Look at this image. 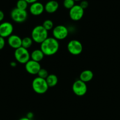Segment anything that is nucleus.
<instances>
[{"instance_id":"nucleus-1","label":"nucleus","mask_w":120,"mask_h":120,"mask_svg":"<svg viewBox=\"0 0 120 120\" xmlns=\"http://www.w3.org/2000/svg\"><path fill=\"white\" fill-rule=\"evenodd\" d=\"M60 48L58 41L54 37H48L41 44L40 49L45 55L51 56L56 54Z\"/></svg>"},{"instance_id":"nucleus-2","label":"nucleus","mask_w":120,"mask_h":120,"mask_svg":"<svg viewBox=\"0 0 120 120\" xmlns=\"http://www.w3.org/2000/svg\"><path fill=\"white\" fill-rule=\"evenodd\" d=\"M48 37V32L42 25L35 26L31 32V38L33 41L41 44Z\"/></svg>"},{"instance_id":"nucleus-3","label":"nucleus","mask_w":120,"mask_h":120,"mask_svg":"<svg viewBox=\"0 0 120 120\" xmlns=\"http://www.w3.org/2000/svg\"><path fill=\"white\" fill-rule=\"evenodd\" d=\"M32 88L34 91L38 94H44L48 91L49 86L45 79L37 77L32 82Z\"/></svg>"},{"instance_id":"nucleus-4","label":"nucleus","mask_w":120,"mask_h":120,"mask_svg":"<svg viewBox=\"0 0 120 120\" xmlns=\"http://www.w3.org/2000/svg\"><path fill=\"white\" fill-rule=\"evenodd\" d=\"M14 57L18 63L22 64H25L31 59L28 49L22 47L15 49Z\"/></svg>"},{"instance_id":"nucleus-5","label":"nucleus","mask_w":120,"mask_h":120,"mask_svg":"<svg viewBox=\"0 0 120 120\" xmlns=\"http://www.w3.org/2000/svg\"><path fill=\"white\" fill-rule=\"evenodd\" d=\"M10 16L13 21L17 23H22L27 19L28 12L26 10H22L16 7L11 11Z\"/></svg>"},{"instance_id":"nucleus-6","label":"nucleus","mask_w":120,"mask_h":120,"mask_svg":"<svg viewBox=\"0 0 120 120\" xmlns=\"http://www.w3.org/2000/svg\"><path fill=\"white\" fill-rule=\"evenodd\" d=\"M69 34L67 28L63 25H58L54 27L52 30L53 37L56 40H63L66 38Z\"/></svg>"},{"instance_id":"nucleus-7","label":"nucleus","mask_w":120,"mask_h":120,"mask_svg":"<svg viewBox=\"0 0 120 120\" xmlns=\"http://www.w3.org/2000/svg\"><path fill=\"white\" fill-rule=\"evenodd\" d=\"M72 90L74 94L77 96H84L87 92V85L86 83L81 79H77L72 84Z\"/></svg>"},{"instance_id":"nucleus-8","label":"nucleus","mask_w":120,"mask_h":120,"mask_svg":"<svg viewBox=\"0 0 120 120\" xmlns=\"http://www.w3.org/2000/svg\"><path fill=\"white\" fill-rule=\"evenodd\" d=\"M67 49L72 55H78L82 52L83 46L79 41L77 40H72L68 43Z\"/></svg>"},{"instance_id":"nucleus-9","label":"nucleus","mask_w":120,"mask_h":120,"mask_svg":"<svg viewBox=\"0 0 120 120\" xmlns=\"http://www.w3.org/2000/svg\"><path fill=\"white\" fill-rule=\"evenodd\" d=\"M84 14V10L79 5H75L69 11L70 18L74 21H78L82 18Z\"/></svg>"},{"instance_id":"nucleus-10","label":"nucleus","mask_w":120,"mask_h":120,"mask_svg":"<svg viewBox=\"0 0 120 120\" xmlns=\"http://www.w3.org/2000/svg\"><path fill=\"white\" fill-rule=\"evenodd\" d=\"M14 26L10 22H3L0 24V37L8 38L12 34Z\"/></svg>"},{"instance_id":"nucleus-11","label":"nucleus","mask_w":120,"mask_h":120,"mask_svg":"<svg viewBox=\"0 0 120 120\" xmlns=\"http://www.w3.org/2000/svg\"><path fill=\"white\" fill-rule=\"evenodd\" d=\"M41 66L40 63L30 60L25 64V69L26 72L30 74L36 75L39 72Z\"/></svg>"},{"instance_id":"nucleus-12","label":"nucleus","mask_w":120,"mask_h":120,"mask_svg":"<svg viewBox=\"0 0 120 120\" xmlns=\"http://www.w3.org/2000/svg\"><path fill=\"white\" fill-rule=\"evenodd\" d=\"M29 10H30V13L33 15H40L45 11L44 5L40 2H35L31 4Z\"/></svg>"},{"instance_id":"nucleus-13","label":"nucleus","mask_w":120,"mask_h":120,"mask_svg":"<svg viewBox=\"0 0 120 120\" xmlns=\"http://www.w3.org/2000/svg\"><path fill=\"white\" fill-rule=\"evenodd\" d=\"M8 44L10 47L16 49L22 47V38L18 35L12 34L8 38Z\"/></svg>"},{"instance_id":"nucleus-14","label":"nucleus","mask_w":120,"mask_h":120,"mask_svg":"<svg viewBox=\"0 0 120 120\" xmlns=\"http://www.w3.org/2000/svg\"><path fill=\"white\" fill-rule=\"evenodd\" d=\"M59 8V4L55 0H51L44 5L45 11L48 14H53L56 12Z\"/></svg>"},{"instance_id":"nucleus-15","label":"nucleus","mask_w":120,"mask_h":120,"mask_svg":"<svg viewBox=\"0 0 120 120\" xmlns=\"http://www.w3.org/2000/svg\"><path fill=\"white\" fill-rule=\"evenodd\" d=\"M94 78V73L91 70H85L82 71L79 75V79L86 83L91 81Z\"/></svg>"},{"instance_id":"nucleus-16","label":"nucleus","mask_w":120,"mask_h":120,"mask_svg":"<svg viewBox=\"0 0 120 120\" xmlns=\"http://www.w3.org/2000/svg\"><path fill=\"white\" fill-rule=\"evenodd\" d=\"M44 54L43 52L41 50V49H34L31 54H30V56H31V60H34L35 61L38 62L40 63L41 61L44 58Z\"/></svg>"},{"instance_id":"nucleus-17","label":"nucleus","mask_w":120,"mask_h":120,"mask_svg":"<svg viewBox=\"0 0 120 120\" xmlns=\"http://www.w3.org/2000/svg\"><path fill=\"white\" fill-rule=\"evenodd\" d=\"M45 79L49 87H54L58 84V82L57 76L53 74L48 75Z\"/></svg>"},{"instance_id":"nucleus-18","label":"nucleus","mask_w":120,"mask_h":120,"mask_svg":"<svg viewBox=\"0 0 120 120\" xmlns=\"http://www.w3.org/2000/svg\"><path fill=\"white\" fill-rule=\"evenodd\" d=\"M33 44V40L31 37H25L22 39V47L26 49H28L31 47Z\"/></svg>"},{"instance_id":"nucleus-19","label":"nucleus","mask_w":120,"mask_h":120,"mask_svg":"<svg viewBox=\"0 0 120 120\" xmlns=\"http://www.w3.org/2000/svg\"><path fill=\"white\" fill-rule=\"evenodd\" d=\"M28 3L25 0H18L16 4V7L22 10H26Z\"/></svg>"},{"instance_id":"nucleus-20","label":"nucleus","mask_w":120,"mask_h":120,"mask_svg":"<svg viewBox=\"0 0 120 120\" xmlns=\"http://www.w3.org/2000/svg\"><path fill=\"white\" fill-rule=\"evenodd\" d=\"M42 25L48 31L54 28V23H53L52 21H51V19H46V20H45L43 22V24H42Z\"/></svg>"},{"instance_id":"nucleus-21","label":"nucleus","mask_w":120,"mask_h":120,"mask_svg":"<svg viewBox=\"0 0 120 120\" xmlns=\"http://www.w3.org/2000/svg\"><path fill=\"white\" fill-rule=\"evenodd\" d=\"M75 5V4L74 0H64V2H63V5L64 7L69 10L72 8Z\"/></svg>"},{"instance_id":"nucleus-22","label":"nucleus","mask_w":120,"mask_h":120,"mask_svg":"<svg viewBox=\"0 0 120 120\" xmlns=\"http://www.w3.org/2000/svg\"><path fill=\"white\" fill-rule=\"evenodd\" d=\"M37 75H38V77H40V78H44V79H46L47 77L48 76V75H49V74H48V71H47L46 69L41 68L40 70V71H39V72H38Z\"/></svg>"},{"instance_id":"nucleus-23","label":"nucleus","mask_w":120,"mask_h":120,"mask_svg":"<svg viewBox=\"0 0 120 120\" xmlns=\"http://www.w3.org/2000/svg\"><path fill=\"white\" fill-rule=\"evenodd\" d=\"M79 5H80V7L82 8L85 10V9H86L88 7L89 3L87 1H86V0H82L81 2L80 3Z\"/></svg>"},{"instance_id":"nucleus-24","label":"nucleus","mask_w":120,"mask_h":120,"mask_svg":"<svg viewBox=\"0 0 120 120\" xmlns=\"http://www.w3.org/2000/svg\"><path fill=\"white\" fill-rule=\"evenodd\" d=\"M5 45V38L2 37H0V50L3 49Z\"/></svg>"},{"instance_id":"nucleus-25","label":"nucleus","mask_w":120,"mask_h":120,"mask_svg":"<svg viewBox=\"0 0 120 120\" xmlns=\"http://www.w3.org/2000/svg\"><path fill=\"white\" fill-rule=\"evenodd\" d=\"M4 17H5V15H4V12L0 10V22L3 21V19H4Z\"/></svg>"},{"instance_id":"nucleus-26","label":"nucleus","mask_w":120,"mask_h":120,"mask_svg":"<svg viewBox=\"0 0 120 120\" xmlns=\"http://www.w3.org/2000/svg\"><path fill=\"white\" fill-rule=\"evenodd\" d=\"M26 116L27 118H28L32 120V118L34 117V114H33L32 112H28L27 114H26Z\"/></svg>"},{"instance_id":"nucleus-27","label":"nucleus","mask_w":120,"mask_h":120,"mask_svg":"<svg viewBox=\"0 0 120 120\" xmlns=\"http://www.w3.org/2000/svg\"><path fill=\"white\" fill-rule=\"evenodd\" d=\"M26 2H27L28 4H33V3H35V2H37L38 0H25Z\"/></svg>"},{"instance_id":"nucleus-28","label":"nucleus","mask_w":120,"mask_h":120,"mask_svg":"<svg viewBox=\"0 0 120 120\" xmlns=\"http://www.w3.org/2000/svg\"><path fill=\"white\" fill-rule=\"evenodd\" d=\"M17 63L15 61H12L11 62V63H10V65H11L12 67H15L17 66Z\"/></svg>"},{"instance_id":"nucleus-29","label":"nucleus","mask_w":120,"mask_h":120,"mask_svg":"<svg viewBox=\"0 0 120 120\" xmlns=\"http://www.w3.org/2000/svg\"><path fill=\"white\" fill-rule=\"evenodd\" d=\"M19 120H31L28 118H27L26 116H24V117L21 118L20 119H19Z\"/></svg>"},{"instance_id":"nucleus-30","label":"nucleus","mask_w":120,"mask_h":120,"mask_svg":"<svg viewBox=\"0 0 120 120\" xmlns=\"http://www.w3.org/2000/svg\"><path fill=\"white\" fill-rule=\"evenodd\" d=\"M75 2V1H82V0H74Z\"/></svg>"}]
</instances>
